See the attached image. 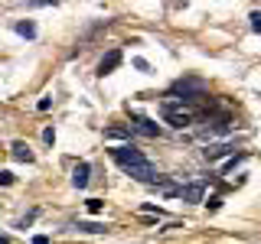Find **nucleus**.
<instances>
[{"label":"nucleus","mask_w":261,"mask_h":244,"mask_svg":"<svg viewBox=\"0 0 261 244\" xmlns=\"http://www.w3.org/2000/svg\"><path fill=\"white\" fill-rule=\"evenodd\" d=\"M111 160L118 163L121 169H130V166H141V163H147V157L141 150H137L134 143H121V146H114L111 150Z\"/></svg>","instance_id":"f257e3e1"},{"label":"nucleus","mask_w":261,"mask_h":244,"mask_svg":"<svg viewBox=\"0 0 261 244\" xmlns=\"http://www.w3.org/2000/svg\"><path fill=\"white\" fill-rule=\"evenodd\" d=\"M196 95H206V81L202 78H179L167 92V98H196Z\"/></svg>","instance_id":"f03ea898"},{"label":"nucleus","mask_w":261,"mask_h":244,"mask_svg":"<svg viewBox=\"0 0 261 244\" xmlns=\"http://www.w3.org/2000/svg\"><path fill=\"white\" fill-rule=\"evenodd\" d=\"M206 130H202V137H209V140H212V137H222V134H232V130H235V120L232 117H228V114H219V117H206Z\"/></svg>","instance_id":"7ed1b4c3"},{"label":"nucleus","mask_w":261,"mask_h":244,"mask_svg":"<svg viewBox=\"0 0 261 244\" xmlns=\"http://www.w3.org/2000/svg\"><path fill=\"white\" fill-rule=\"evenodd\" d=\"M176 195L183 202H193V205H196V202H202V195H206V182H186V186L176 189Z\"/></svg>","instance_id":"20e7f679"},{"label":"nucleus","mask_w":261,"mask_h":244,"mask_svg":"<svg viewBox=\"0 0 261 244\" xmlns=\"http://www.w3.org/2000/svg\"><path fill=\"white\" fill-rule=\"evenodd\" d=\"M127 176H134L137 182H153V176H157V169H153V163L147 160V163H141V166H130V169H124Z\"/></svg>","instance_id":"39448f33"},{"label":"nucleus","mask_w":261,"mask_h":244,"mask_svg":"<svg viewBox=\"0 0 261 244\" xmlns=\"http://www.w3.org/2000/svg\"><path fill=\"white\" fill-rule=\"evenodd\" d=\"M232 150H235L232 143H206V150H202V157H206V163H216V160L228 157Z\"/></svg>","instance_id":"423d86ee"},{"label":"nucleus","mask_w":261,"mask_h":244,"mask_svg":"<svg viewBox=\"0 0 261 244\" xmlns=\"http://www.w3.org/2000/svg\"><path fill=\"white\" fill-rule=\"evenodd\" d=\"M118 65H121V49H111V52L105 55L101 62H98V75H111Z\"/></svg>","instance_id":"0eeeda50"},{"label":"nucleus","mask_w":261,"mask_h":244,"mask_svg":"<svg viewBox=\"0 0 261 244\" xmlns=\"http://www.w3.org/2000/svg\"><path fill=\"white\" fill-rule=\"evenodd\" d=\"M134 117V124H137V130H141L144 137H157L160 134V124H153L150 117H144V114H130Z\"/></svg>","instance_id":"6e6552de"},{"label":"nucleus","mask_w":261,"mask_h":244,"mask_svg":"<svg viewBox=\"0 0 261 244\" xmlns=\"http://www.w3.org/2000/svg\"><path fill=\"white\" fill-rule=\"evenodd\" d=\"M88 176H92V166H88V163H79V166L72 169V186H75V189H85Z\"/></svg>","instance_id":"1a4fd4ad"},{"label":"nucleus","mask_w":261,"mask_h":244,"mask_svg":"<svg viewBox=\"0 0 261 244\" xmlns=\"http://www.w3.org/2000/svg\"><path fill=\"white\" fill-rule=\"evenodd\" d=\"M10 153H13V160H20V163H30V160H33V150H30L23 140H16V143L10 146Z\"/></svg>","instance_id":"9d476101"},{"label":"nucleus","mask_w":261,"mask_h":244,"mask_svg":"<svg viewBox=\"0 0 261 244\" xmlns=\"http://www.w3.org/2000/svg\"><path fill=\"white\" fill-rule=\"evenodd\" d=\"M105 137H108V140H130V137H134V127H108Z\"/></svg>","instance_id":"9b49d317"},{"label":"nucleus","mask_w":261,"mask_h":244,"mask_svg":"<svg viewBox=\"0 0 261 244\" xmlns=\"http://www.w3.org/2000/svg\"><path fill=\"white\" fill-rule=\"evenodd\" d=\"M13 29L20 33V36H27V39H36V23H33V20H20V23H13Z\"/></svg>","instance_id":"f8f14e48"},{"label":"nucleus","mask_w":261,"mask_h":244,"mask_svg":"<svg viewBox=\"0 0 261 244\" xmlns=\"http://www.w3.org/2000/svg\"><path fill=\"white\" fill-rule=\"evenodd\" d=\"M245 160H248V153H239V157H232V160H228L225 166H222V173H225V176H228V173H235V169H239Z\"/></svg>","instance_id":"ddd939ff"},{"label":"nucleus","mask_w":261,"mask_h":244,"mask_svg":"<svg viewBox=\"0 0 261 244\" xmlns=\"http://www.w3.org/2000/svg\"><path fill=\"white\" fill-rule=\"evenodd\" d=\"M75 228H79V231H88V234H105V231H108L105 225H95V222H79Z\"/></svg>","instance_id":"4468645a"},{"label":"nucleus","mask_w":261,"mask_h":244,"mask_svg":"<svg viewBox=\"0 0 261 244\" xmlns=\"http://www.w3.org/2000/svg\"><path fill=\"white\" fill-rule=\"evenodd\" d=\"M248 20H251V23H248V26H251V33H261V13L255 10V13L248 16Z\"/></svg>","instance_id":"2eb2a0df"},{"label":"nucleus","mask_w":261,"mask_h":244,"mask_svg":"<svg viewBox=\"0 0 261 244\" xmlns=\"http://www.w3.org/2000/svg\"><path fill=\"white\" fill-rule=\"evenodd\" d=\"M0 186H13V173H10V169H0Z\"/></svg>","instance_id":"dca6fc26"},{"label":"nucleus","mask_w":261,"mask_h":244,"mask_svg":"<svg viewBox=\"0 0 261 244\" xmlns=\"http://www.w3.org/2000/svg\"><path fill=\"white\" fill-rule=\"evenodd\" d=\"M88 211L98 215V211H101V199H88Z\"/></svg>","instance_id":"f3484780"},{"label":"nucleus","mask_w":261,"mask_h":244,"mask_svg":"<svg viewBox=\"0 0 261 244\" xmlns=\"http://www.w3.org/2000/svg\"><path fill=\"white\" fill-rule=\"evenodd\" d=\"M206 205H209L212 211H216L219 205H222V195H209V202H206Z\"/></svg>","instance_id":"a211bd4d"},{"label":"nucleus","mask_w":261,"mask_h":244,"mask_svg":"<svg viewBox=\"0 0 261 244\" xmlns=\"http://www.w3.org/2000/svg\"><path fill=\"white\" fill-rule=\"evenodd\" d=\"M43 140H46V143H56V130H53V127L43 130Z\"/></svg>","instance_id":"6ab92c4d"},{"label":"nucleus","mask_w":261,"mask_h":244,"mask_svg":"<svg viewBox=\"0 0 261 244\" xmlns=\"http://www.w3.org/2000/svg\"><path fill=\"white\" fill-rule=\"evenodd\" d=\"M134 69L137 72H147V69H150V62H147V59H134Z\"/></svg>","instance_id":"aec40b11"},{"label":"nucleus","mask_w":261,"mask_h":244,"mask_svg":"<svg viewBox=\"0 0 261 244\" xmlns=\"http://www.w3.org/2000/svg\"><path fill=\"white\" fill-rule=\"evenodd\" d=\"M46 4H56V0H30V7H46Z\"/></svg>","instance_id":"412c9836"},{"label":"nucleus","mask_w":261,"mask_h":244,"mask_svg":"<svg viewBox=\"0 0 261 244\" xmlns=\"http://www.w3.org/2000/svg\"><path fill=\"white\" fill-rule=\"evenodd\" d=\"M4 241H7V238H4V234H0V244H4Z\"/></svg>","instance_id":"4be33fe9"}]
</instances>
